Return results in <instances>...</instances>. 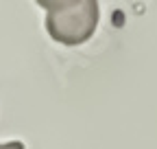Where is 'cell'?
Returning a JSON list of instances; mask_svg holds the SVG:
<instances>
[{
	"mask_svg": "<svg viewBox=\"0 0 157 149\" xmlns=\"http://www.w3.org/2000/svg\"><path fill=\"white\" fill-rule=\"evenodd\" d=\"M46 11V31L55 42L76 46L87 42L98 24L96 0H39Z\"/></svg>",
	"mask_w": 157,
	"mask_h": 149,
	"instance_id": "obj_1",
	"label": "cell"
},
{
	"mask_svg": "<svg viewBox=\"0 0 157 149\" xmlns=\"http://www.w3.org/2000/svg\"><path fill=\"white\" fill-rule=\"evenodd\" d=\"M0 149H24V143L22 140H9L5 145H0Z\"/></svg>",
	"mask_w": 157,
	"mask_h": 149,
	"instance_id": "obj_2",
	"label": "cell"
}]
</instances>
